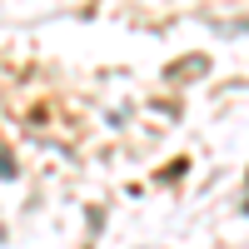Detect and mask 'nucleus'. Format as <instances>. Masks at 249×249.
Wrapping results in <instances>:
<instances>
[]
</instances>
